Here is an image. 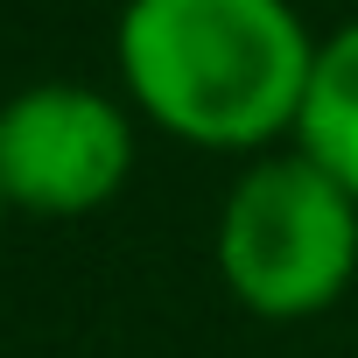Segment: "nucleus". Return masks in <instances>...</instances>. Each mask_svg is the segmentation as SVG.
Returning <instances> with one entry per match:
<instances>
[{"label":"nucleus","mask_w":358,"mask_h":358,"mask_svg":"<svg viewBox=\"0 0 358 358\" xmlns=\"http://www.w3.org/2000/svg\"><path fill=\"white\" fill-rule=\"evenodd\" d=\"M323 29L295 0H127L113 78L141 127L176 148L253 162L295 141Z\"/></svg>","instance_id":"obj_1"},{"label":"nucleus","mask_w":358,"mask_h":358,"mask_svg":"<svg viewBox=\"0 0 358 358\" xmlns=\"http://www.w3.org/2000/svg\"><path fill=\"white\" fill-rule=\"evenodd\" d=\"M218 288L260 323H316L358 281V197L295 141L239 162L211 218Z\"/></svg>","instance_id":"obj_2"},{"label":"nucleus","mask_w":358,"mask_h":358,"mask_svg":"<svg viewBox=\"0 0 358 358\" xmlns=\"http://www.w3.org/2000/svg\"><path fill=\"white\" fill-rule=\"evenodd\" d=\"M141 162V120L85 78H36L0 99V197L22 218H92Z\"/></svg>","instance_id":"obj_3"},{"label":"nucleus","mask_w":358,"mask_h":358,"mask_svg":"<svg viewBox=\"0 0 358 358\" xmlns=\"http://www.w3.org/2000/svg\"><path fill=\"white\" fill-rule=\"evenodd\" d=\"M295 148L358 197V15L323 29L309 99H302V120H295Z\"/></svg>","instance_id":"obj_4"},{"label":"nucleus","mask_w":358,"mask_h":358,"mask_svg":"<svg viewBox=\"0 0 358 358\" xmlns=\"http://www.w3.org/2000/svg\"><path fill=\"white\" fill-rule=\"evenodd\" d=\"M8 218H15V211H8V197H0V232H8Z\"/></svg>","instance_id":"obj_5"}]
</instances>
